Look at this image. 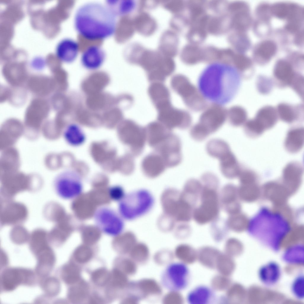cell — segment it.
<instances>
[{
	"instance_id": "obj_5",
	"label": "cell",
	"mask_w": 304,
	"mask_h": 304,
	"mask_svg": "<svg viewBox=\"0 0 304 304\" xmlns=\"http://www.w3.org/2000/svg\"><path fill=\"white\" fill-rule=\"evenodd\" d=\"M153 203V197L149 191L140 190L126 194L119 202V213L123 218L133 220L148 212Z\"/></svg>"
},
{
	"instance_id": "obj_12",
	"label": "cell",
	"mask_w": 304,
	"mask_h": 304,
	"mask_svg": "<svg viewBox=\"0 0 304 304\" xmlns=\"http://www.w3.org/2000/svg\"><path fill=\"white\" fill-rule=\"evenodd\" d=\"M227 110L223 105L212 104L203 110L195 125L207 138L224 124L227 119Z\"/></svg>"
},
{
	"instance_id": "obj_15",
	"label": "cell",
	"mask_w": 304,
	"mask_h": 304,
	"mask_svg": "<svg viewBox=\"0 0 304 304\" xmlns=\"http://www.w3.org/2000/svg\"><path fill=\"white\" fill-rule=\"evenodd\" d=\"M105 53L103 49L97 45H91L82 53L80 58L81 64L85 68L90 71L100 68L105 60Z\"/></svg>"
},
{
	"instance_id": "obj_36",
	"label": "cell",
	"mask_w": 304,
	"mask_h": 304,
	"mask_svg": "<svg viewBox=\"0 0 304 304\" xmlns=\"http://www.w3.org/2000/svg\"><path fill=\"white\" fill-rule=\"evenodd\" d=\"M286 251L284 256L286 262L294 264H301L303 262V247L301 245L293 247Z\"/></svg>"
},
{
	"instance_id": "obj_26",
	"label": "cell",
	"mask_w": 304,
	"mask_h": 304,
	"mask_svg": "<svg viewBox=\"0 0 304 304\" xmlns=\"http://www.w3.org/2000/svg\"><path fill=\"white\" fill-rule=\"evenodd\" d=\"M263 131L271 128L277 121V112L271 106H267L261 109L254 119Z\"/></svg>"
},
{
	"instance_id": "obj_2",
	"label": "cell",
	"mask_w": 304,
	"mask_h": 304,
	"mask_svg": "<svg viewBox=\"0 0 304 304\" xmlns=\"http://www.w3.org/2000/svg\"><path fill=\"white\" fill-rule=\"evenodd\" d=\"M116 17L106 5L88 2L80 6L76 10L74 26L77 33L86 39L103 40L114 34Z\"/></svg>"
},
{
	"instance_id": "obj_17",
	"label": "cell",
	"mask_w": 304,
	"mask_h": 304,
	"mask_svg": "<svg viewBox=\"0 0 304 304\" xmlns=\"http://www.w3.org/2000/svg\"><path fill=\"white\" fill-rule=\"evenodd\" d=\"M79 49L78 43L76 41L71 38H65L58 44L56 49V54L62 61L71 63L77 58Z\"/></svg>"
},
{
	"instance_id": "obj_27",
	"label": "cell",
	"mask_w": 304,
	"mask_h": 304,
	"mask_svg": "<svg viewBox=\"0 0 304 304\" xmlns=\"http://www.w3.org/2000/svg\"><path fill=\"white\" fill-rule=\"evenodd\" d=\"M64 138L69 144L78 146L84 141L85 137L81 127L75 124L68 125L64 130L63 134Z\"/></svg>"
},
{
	"instance_id": "obj_34",
	"label": "cell",
	"mask_w": 304,
	"mask_h": 304,
	"mask_svg": "<svg viewBox=\"0 0 304 304\" xmlns=\"http://www.w3.org/2000/svg\"><path fill=\"white\" fill-rule=\"evenodd\" d=\"M39 282L40 287L48 297L55 296L60 292V283L55 277L47 276L40 278Z\"/></svg>"
},
{
	"instance_id": "obj_38",
	"label": "cell",
	"mask_w": 304,
	"mask_h": 304,
	"mask_svg": "<svg viewBox=\"0 0 304 304\" xmlns=\"http://www.w3.org/2000/svg\"><path fill=\"white\" fill-rule=\"evenodd\" d=\"M87 293L86 286L83 283H81L70 289L68 292V297L72 302H79L85 298Z\"/></svg>"
},
{
	"instance_id": "obj_33",
	"label": "cell",
	"mask_w": 304,
	"mask_h": 304,
	"mask_svg": "<svg viewBox=\"0 0 304 304\" xmlns=\"http://www.w3.org/2000/svg\"><path fill=\"white\" fill-rule=\"evenodd\" d=\"M247 114L242 107L237 105L231 107L227 110V119L229 124L234 126H239L246 121Z\"/></svg>"
},
{
	"instance_id": "obj_28",
	"label": "cell",
	"mask_w": 304,
	"mask_h": 304,
	"mask_svg": "<svg viewBox=\"0 0 304 304\" xmlns=\"http://www.w3.org/2000/svg\"><path fill=\"white\" fill-rule=\"evenodd\" d=\"M288 23L286 28L291 32H295L300 28L303 19V10L298 5L293 4H289V10L286 17Z\"/></svg>"
},
{
	"instance_id": "obj_25",
	"label": "cell",
	"mask_w": 304,
	"mask_h": 304,
	"mask_svg": "<svg viewBox=\"0 0 304 304\" xmlns=\"http://www.w3.org/2000/svg\"><path fill=\"white\" fill-rule=\"evenodd\" d=\"M304 135L303 128H297L290 130L287 134L285 142L287 150L292 153L299 151L303 146Z\"/></svg>"
},
{
	"instance_id": "obj_14",
	"label": "cell",
	"mask_w": 304,
	"mask_h": 304,
	"mask_svg": "<svg viewBox=\"0 0 304 304\" xmlns=\"http://www.w3.org/2000/svg\"><path fill=\"white\" fill-rule=\"evenodd\" d=\"M154 148L166 166H176L181 161V143L179 138L175 134L170 133Z\"/></svg>"
},
{
	"instance_id": "obj_7",
	"label": "cell",
	"mask_w": 304,
	"mask_h": 304,
	"mask_svg": "<svg viewBox=\"0 0 304 304\" xmlns=\"http://www.w3.org/2000/svg\"><path fill=\"white\" fill-rule=\"evenodd\" d=\"M35 271L31 269L20 267H8L1 273V292L12 291L20 285L32 286L39 281Z\"/></svg>"
},
{
	"instance_id": "obj_47",
	"label": "cell",
	"mask_w": 304,
	"mask_h": 304,
	"mask_svg": "<svg viewBox=\"0 0 304 304\" xmlns=\"http://www.w3.org/2000/svg\"><path fill=\"white\" fill-rule=\"evenodd\" d=\"M237 59L235 62V67L238 70H245L249 68L251 65V61L247 57L240 56Z\"/></svg>"
},
{
	"instance_id": "obj_46",
	"label": "cell",
	"mask_w": 304,
	"mask_h": 304,
	"mask_svg": "<svg viewBox=\"0 0 304 304\" xmlns=\"http://www.w3.org/2000/svg\"><path fill=\"white\" fill-rule=\"evenodd\" d=\"M245 128L248 134L253 136L259 135L264 131L254 119L248 121L246 124Z\"/></svg>"
},
{
	"instance_id": "obj_37",
	"label": "cell",
	"mask_w": 304,
	"mask_h": 304,
	"mask_svg": "<svg viewBox=\"0 0 304 304\" xmlns=\"http://www.w3.org/2000/svg\"><path fill=\"white\" fill-rule=\"evenodd\" d=\"M276 50L275 44L270 41L262 42L257 48L256 54L265 60L270 59L275 54Z\"/></svg>"
},
{
	"instance_id": "obj_11",
	"label": "cell",
	"mask_w": 304,
	"mask_h": 304,
	"mask_svg": "<svg viewBox=\"0 0 304 304\" xmlns=\"http://www.w3.org/2000/svg\"><path fill=\"white\" fill-rule=\"evenodd\" d=\"M96 226L102 232L109 235L117 236L124 228L123 218L110 207L102 205L95 210L93 215Z\"/></svg>"
},
{
	"instance_id": "obj_10",
	"label": "cell",
	"mask_w": 304,
	"mask_h": 304,
	"mask_svg": "<svg viewBox=\"0 0 304 304\" xmlns=\"http://www.w3.org/2000/svg\"><path fill=\"white\" fill-rule=\"evenodd\" d=\"M155 107L157 111L158 121L170 130L176 127L186 129L191 124L192 118L189 113L174 107L171 101L160 104Z\"/></svg>"
},
{
	"instance_id": "obj_8",
	"label": "cell",
	"mask_w": 304,
	"mask_h": 304,
	"mask_svg": "<svg viewBox=\"0 0 304 304\" xmlns=\"http://www.w3.org/2000/svg\"><path fill=\"white\" fill-rule=\"evenodd\" d=\"M189 269L185 264L174 262L168 264L162 271L160 281L162 286L171 292H178L185 289L190 281Z\"/></svg>"
},
{
	"instance_id": "obj_35",
	"label": "cell",
	"mask_w": 304,
	"mask_h": 304,
	"mask_svg": "<svg viewBox=\"0 0 304 304\" xmlns=\"http://www.w3.org/2000/svg\"><path fill=\"white\" fill-rule=\"evenodd\" d=\"M61 275L63 280L68 284H73L79 278V271L77 267L72 264L64 266L61 270Z\"/></svg>"
},
{
	"instance_id": "obj_29",
	"label": "cell",
	"mask_w": 304,
	"mask_h": 304,
	"mask_svg": "<svg viewBox=\"0 0 304 304\" xmlns=\"http://www.w3.org/2000/svg\"><path fill=\"white\" fill-rule=\"evenodd\" d=\"M202 188L200 181L194 178L190 179L185 184L182 193L188 200L196 203L200 197Z\"/></svg>"
},
{
	"instance_id": "obj_32",
	"label": "cell",
	"mask_w": 304,
	"mask_h": 304,
	"mask_svg": "<svg viewBox=\"0 0 304 304\" xmlns=\"http://www.w3.org/2000/svg\"><path fill=\"white\" fill-rule=\"evenodd\" d=\"M274 74L279 80L288 84H291L294 77L291 65L284 61H280L277 63L275 68Z\"/></svg>"
},
{
	"instance_id": "obj_20",
	"label": "cell",
	"mask_w": 304,
	"mask_h": 304,
	"mask_svg": "<svg viewBox=\"0 0 304 304\" xmlns=\"http://www.w3.org/2000/svg\"><path fill=\"white\" fill-rule=\"evenodd\" d=\"M145 129L146 137L149 144L154 148L171 133L170 130L158 121L150 123Z\"/></svg>"
},
{
	"instance_id": "obj_39",
	"label": "cell",
	"mask_w": 304,
	"mask_h": 304,
	"mask_svg": "<svg viewBox=\"0 0 304 304\" xmlns=\"http://www.w3.org/2000/svg\"><path fill=\"white\" fill-rule=\"evenodd\" d=\"M217 218L213 221L211 227V230L213 236L215 239L217 240L222 239L227 234L229 229L226 221H221L219 222V220Z\"/></svg>"
},
{
	"instance_id": "obj_42",
	"label": "cell",
	"mask_w": 304,
	"mask_h": 304,
	"mask_svg": "<svg viewBox=\"0 0 304 304\" xmlns=\"http://www.w3.org/2000/svg\"><path fill=\"white\" fill-rule=\"evenodd\" d=\"M289 10V5L279 3L273 5L270 11L276 16L280 18H284L287 17Z\"/></svg>"
},
{
	"instance_id": "obj_24",
	"label": "cell",
	"mask_w": 304,
	"mask_h": 304,
	"mask_svg": "<svg viewBox=\"0 0 304 304\" xmlns=\"http://www.w3.org/2000/svg\"><path fill=\"white\" fill-rule=\"evenodd\" d=\"M235 187L231 183L225 185L221 189L219 200V204L223 209L229 215L235 212L234 208L235 199Z\"/></svg>"
},
{
	"instance_id": "obj_31",
	"label": "cell",
	"mask_w": 304,
	"mask_h": 304,
	"mask_svg": "<svg viewBox=\"0 0 304 304\" xmlns=\"http://www.w3.org/2000/svg\"><path fill=\"white\" fill-rule=\"evenodd\" d=\"M207 153L211 156L218 159L223 154L231 150L228 144L219 139L210 140L206 145Z\"/></svg>"
},
{
	"instance_id": "obj_9",
	"label": "cell",
	"mask_w": 304,
	"mask_h": 304,
	"mask_svg": "<svg viewBox=\"0 0 304 304\" xmlns=\"http://www.w3.org/2000/svg\"><path fill=\"white\" fill-rule=\"evenodd\" d=\"M53 186L57 195L66 200H71L79 197L83 190L82 178L77 172L67 170L56 176L53 181Z\"/></svg>"
},
{
	"instance_id": "obj_41",
	"label": "cell",
	"mask_w": 304,
	"mask_h": 304,
	"mask_svg": "<svg viewBox=\"0 0 304 304\" xmlns=\"http://www.w3.org/2000/svg\"><path fill=\"white\" fill-rule=\"evenodd\" d=\"M292 290L294 296L299 299L304 297V277L302 275L297 276L293 281Z\"/></svg>"
},
{
	"instance_id": "obj_21",
	"label": "cell",
	"mask_w": 304,
	"mask_h": 304,
	"mask_svg": "<svg viewBox=\"0 0 304 304\" xmlns=\"http://www.w3.org/2000/svg\"><path fill=\"white\" fill-rule=\"evenodd\" d=\"M216 299L213 290L204 285L198 286L190 292L186 300L191 304H209L212 303Z\"/></svg>"
},
{
	"instance_id": "obj_45",
	"label": "cell",
	"mask_w": 304,
	"mask_h": 304,
	"mask_svg": "<svg viewBox=\"0 0 304 304\" xmlns=\"http://www.w3.org/2000/svg\"><path fill=\"white\" fill-rule=\"evenodd\" d=\"M108 195L112 200L119 202L125 195L123 188L119 185H114L110 187L108 190Z\"/></svg>"
},
{
	"instance_id": "obj_43",
	"label": "cell",
	"mask_w": 304,
	"mask_h": 304,
	"mask_svg": "<svg viewBox=\"0 0 304 304\" xmlns=\"http://www.w3.org/2000/svg\"><path fill=\"white\" fill-rule=\"evenodd\" d=\"M110 275L108 272L104 269H101L94 272L92 275L94 281L99 285L105 284L109 280Z\"/></svg>"
},
{
	"instance_id": "obj_1",
	"label": "cell",
	"mask_w": 304,
	"mask_h": 304,
	"mask_svg": "<svg viewBox=\"0 0 304 304\" xmlns=\"http://www.w3.org/2000/svg\"><path fill=\"white\" fill-rule=\"evenodd\" d=\"M240 82V75L234 66L214 62L208 65L201 73L197 88L207 101L224 106L235 96Z\"/></svg>"
},
{
	"instance_id": "obj_16",
	"label": "cell",
	"mask_w": 304,
	"mask_h": 304,
	"mask_svg": "<svg viewBox=\"0 0 304 304\" xmlns=\"http://www.w3.org/2000/svg\"><path fill=\"white\" fill-rule=\"evenodd\" d=\"M34 256L37 260L35 271L40 278L46 277L50 273L56 262L53 249L47 246L38 252Z\"/></svg>"
},
{
	"instance_id": "obj_19",
	"label": "cell",
	"mask_w": 304,
	"mask_h": 304,
	"mask_svg": "<svg viewBox=\"0 0 304 304\" xmlns=\"http://www.w3.org/2000/svg\"><path fill=\"white\" fill-rule=\"evenodd\" d=\"M166 165L161 156L159 154L152 153L144 159L142 168L145 174L151 178L155 177L162 173Z\"/></svg>"
},
{
	"instance_id": "obj_13",
	"label": "cell",
	"mask_w": 304,
	"mask_h": 304,
	"mask_svg": "<svg viewBox=\"0 0 304 304\" xmlns=\"http://www.w3.org/2000/svg\"><path fill=\"white\" fill-rule=\"evenodd\" d=\"M162 202L166 213L172 216L178 221L188 222L192 217L194 208L176 190L165 193L162 196Z\"/></svg>"
},
{
	"instance_id": "obj_23",
	"label": "cell",
	"mask_w": 304,
	"mask_h": 304,
	"mask_svg": "<svg viewBox=\"0 0 304 304\" xmlns=\"http://www.w3.org/2000/svg\"><path fill=\"white\" fill-rule=\"evenodd\" d=\"M281 271L279 265L271 262L262 266L259 271V278L261 281L267 285L277 283L280 277Z\"/></svg>"
},
{
	"instance_id": "obj_4",
	"label": "cell",
	"mask_w": 304,
	"mask_h": 304,
	"mask_svg": "<svg viewBox=\"0 0 304 304\" xmlns=\"http://www.w3.org/2000/svg\"><path fill=\"white\" fill-rule=\"evenodd\" d=\"M171 87L180 96L186 106L190 110L198 112L203 110L208 106L207 101L198 88L184 75H173L170 80Z\"/></svg>"
},
{
	"instance_id": "obj_40",
	"label": "cell",
	"mask_w": 304,
	"mask_h": 304,
	"mask_svg": "<svg viewBox=\"0 0 304 304\" xmlns=\"http://www.w3.org/2000/svg\"><path fill=\"white\" fill-rule=\"evenodd\" d=\"M277 110L280 118L285 122H291L296 118V114L292 108L286 104H279Z\"/></svg>"
},
{
	"instance_id": "obj_44",
	"label": "cell",
	"mask_w": 304,
	"mask_h": 304,
	"mask_svg": "<svg viewBox=\"0 0 304 304\" xmlns=\"http://www.w3.org/2000/svg\"><path fill=\"white\" fill-rule=\"evenodd\" d=\"M92 252L91 249L85 246H82L77 248L74 254L75 257L77 262L84 263L88 261L91 257Z\"/></svg>"
},
{
	"instance_id": "obj_3",
	"label": "cell",
	"mask_w": 304,
	"mask_h": 304,
	"mask_svg": "<svg viewBox=\"0 0 304 304\" xmlns=\"http://www.w3.org/2000/svg\"><path fill=\"white\" fill-rule=\"evenodd\" d=\"M290 229L282 215L263 207L250 220L247 230L252 237L276 251Z\"/></svg>"
},
{
	"instance_id": "obj_18",
	"label": "cell",
	"mask_w": 304,
	"mask_h": 304,
	"mask_svg": "<svg viewBox=\"0 0 304 304\" xmlns=\"http://www.w3.org/2000/svg\"><path fill=\"white\" fill-rule=\"evenodd\" d=\"M218 159L220 171L225 177L232 179L239 175L241 170L235 155L231 150Z\"/></svg>"
},
{
	"instance_id": "obj_6",
	"label": "cell",
	"mask_w": 304,
	"mask_h": 304,
	"mask_svg": "<svg viewBox=\"0 0 304 304\" xmlns=\"http://www.w3.org/2000/svg\"><path fill=\"white\" fill-rule=\"evenodd\" d=\"M202 185L201 203L194 208L192 217L197 224L203 225L216 219L219 211V196L215 188Z\"/></svg>"
},
{
	"instance_id": "obj_30",
	"label": "cell",
	"mask_w": 304,
	"mask_h": 304,
	"mask_svg": "<svg viewBox=\"0 0 304 304\" xmlns=\"http://www.w3.org/2000/svg\"><path fill=\"white\" fill-rule=\"evenodd\" d=\"M106 5L117 17L130 13L135 8V4L133 0H107Z\"/></svg>"
},
{
	"instance_id": "obj_22",
	"label": "cell",
	"mask_w": 304,
	"mask_h": 304,
	"mask_svg": "<svg viewBox=\"0 0 304 304\" xmlns=\"http://www.w3.org/2000/svg\"><path fill=\"white\" fill-rule=\"evenodd\" d=\"M148 93L154 107L163 102L171 100L170 91L163 83H151L148 88Z\"/></svg>"
}]
</instances>
